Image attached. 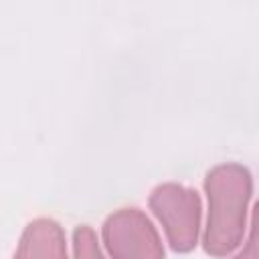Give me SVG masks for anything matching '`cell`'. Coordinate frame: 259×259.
Segmentation results:
<instances>
[{
  "mask_svg": "<svg viewBox=\"0 0 259 259\" xmlns=\"http://www.w3.org/2000/svg\"><path fill=\"white\" fill-rule=\"evenodd\" d=\"M150 206L160 219L174 251L184 253L196 245L200 198L194 190L180 184H162L152 192Z\"/></svg>",
  "mask_w": 259,
  "mask_h": 259,
  "instance_id": "7a4b0ae2",
  "label": "cell"
},
{
  "mask_svg": "<svg viewBox=\"0 0 259 259\" xmlns=\"http://www.w3.org/2000/svg\"><path fill=\"white\" fill-rule=\"evenodd\" d=\"M14 259H67L61 227L49 219L30 223L20 239Z\"/></svg>",
  "mask_w": 259,
  "mask_h": 259,
  "instance_id": "277c9868",
  "label": "cell"
},
{
  "mask_svg": "<svg viewBox=\"0 0 259 259\" xmlns=\"http://www.w3.org/2000/svg\"><path fill=\"white\" fill-rule=\"evenodd\" d=\"M103 241L113 259H164L156 229L136 208L111 214L103 225Z\"/></svg>",
  "mask_w": 259,
  "mask_h": 259,
  "instance_id": "3957f363",
  "label": "cell"
},
{
  "mask_svg": "<svg viewBox=\"0 0 259 259\" xmlns=\"http://www.w3.org/2000/svg\"><path fill=\"white\" fill-rule=\"evenodd\" d=\"M204 188L208 194L204 249L214 257H223L243 241L253 192L251 174L239 164H223L208 172Z\"/></svg>",
  "mask_w": 259,
  "mask_h": 259,
  "instance_id": "6da1fadb",
  "label": "cell"
},
{
  "mask_svg": "<svg viewBox=\"0 0 259 259\" xmlns=\"http://www.w3.org/2000/svg\"><path fill=\"white\" fill-rule=\"evenodd\" d=\"M75 259H103L95 233L89 227H79L75 231Z\"/></svg>",
  "mask_w": 259,
  "mask_h": 259,
  "instance_id": "5b68a950",
  "label": "cell"
},
{
  "mask_svg": "<svg viewBox=\"0 0 259 259\" xmlns=\"http://www.w3.org/2000/svg\"><path fill=\"white\" fill-rule=\"evenodd\" d=\"M235 259H257V247H255V229L251 231V237L245 245V249L235 257Z\"/></svg>",
  "mask_w": 259,
  "mask_h": 259,
  "instance_id": "8992f818",
  "label": "cell"
}]
</instances>
